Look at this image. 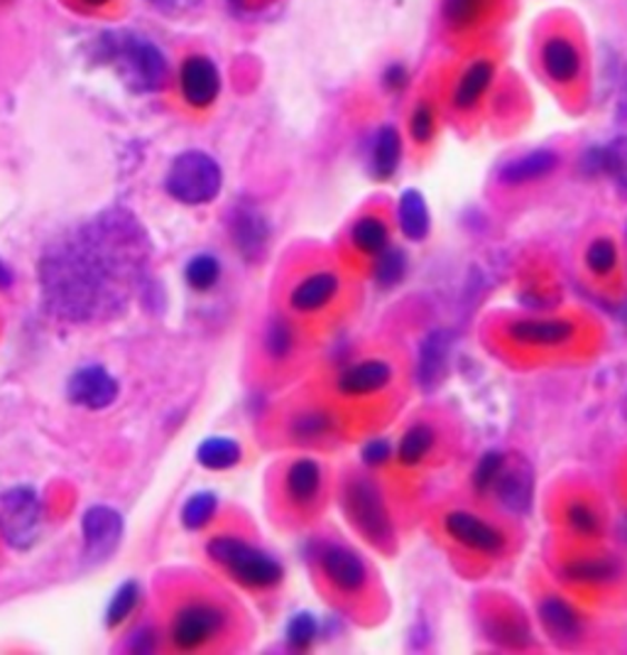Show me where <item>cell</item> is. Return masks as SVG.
I'll return each instance as SVG.
<instances>
[{
    "label": "cell",
    "mask_w": 627,
    "mask_h": 655,
    "mask_svg": "<svg viewBox=\"0 0 627 655\" xmlns=\"http://www.w3.org/2000/svg\"><path fill=\"white\" fill-rule=\"evenodd\" d=\"M150 265V244L138 218L108 209L49 246L40 265L42 302L61 322L114 320L138 293Z\"/></svg>",
    "instance_id": "1"
},
{
    "label": "cell",
    "mask_w": 627,
    "mask_h": 655,
    "mask_svg": "<svg viewBox=\"0 0 627 655\" xmlns=\"http://www.w3.org/2000/svg\"><path fill=\"white\" fill-rule=\"evenodd\" d=\"M206 553L218 567L226 569L228 577L253 592L277 589L285 579V567L275 555L233 532L214 536L206 542Z\"/></svg>",
    "instance_id": "2"
},
{
    "label": "cell",
    "mask_w": 627,
    "mask_h": 655,
    "mask_svg": "<svg viewBox=\"0 0 627 655\" xmlns=\"http://www.w3.org/2000/svg\"><path fill=\"white\" fill-rule=\"evenodd\" d=\"M341 508L346 511L349 524L361 538L378 550H390L395 545V520L380 483L368 475H351L343 481Z\"/></svg>",
    "instance_id": "3"
},
{
    "label": "cell",
    "mask_w": 627,
    "mask_h": 655,
    "mask_svg": "<svg viewBox=\"0 0 627 655\" xmlns=\"http://www.w3.org/2000/svg\"><path fill=\"white\" fill-rule=\"evenodd\" d=\"M314 567L326 589L341 602H363L373 592V569L349 542L324 538L314 548Z\"/></svg>",
    "instance_id": "4"
},
{
    "label": "cell",
    "mask_w": 627,
    "mask_h": 655,
    "mask_svg": "<svg viewBox=\"0 0 627 655\" xmlns=\"http://www.w3.org/2000/svg\"><path fill=\"white\" fill-rule=\"evenodd\" d=\"M439 526L451 545L481 560H502L512 548V536L506 526L471 508H449L441 514Z\"/></svg>",
    "instance_id": "5"
},
{
    "label": "cell",
    "mask_w": 627,
    "mask_h": 655,
    "mask_svg": "<svg viewBox=\"0 0 627 655\" xmlns=\"http://www.w3.org/2000/svg\"><path fill=\"white\" fill-rule=\"evenodd\" d=\"M108 59L120 71L135 91H155L163 87L167 77V62L157 47L133 32H110L106 35Z\"/></svg>",
    "instance_id": "6"
},
{
    "label": "cell",
    "mask_w": 627,
    "mask_h": 655,
    "mask_svg": "<svg viewBox=\"0 0 627 655\" xmlns=\"http://www.w3.org/2000/svg\"><path fill=\"white\" fill-rule=\"evenodd\" d=\"M224 187V173L212 155L187 150L175 157L165 177V189L172 199L187 206H204L214 202Z\"/></svg>",
    "instance_id": "7"
},
{
    "label": "cell",
    "mask_w": 627,
    "mask_h": 655,
    "mask_svg": "<svg viewBox=\"0 0 627 655\" xmlns=\"http://www.w3.org/2000/svg\"><path fill=\"white\" fill-rule=\"evenodd\" d=\"M581 326L574 317H515L502 326V342L512 349L532 351V354H549V351H564L579 342Z\"/></svg>",
    "instance_id": "8"
},
{
    "label": "cell",
    "mask_w": 627,
    "mask_h": 655,
    "mask_svg": "<svg viewBox=\"0 0 627 655\" xmlns=\"http://www.w3.org/2000/svg\"><path fill=\"white\" fill-rule=\"evenodd\" d=\"M228 609L216 602L196 599L175 612L169 624V641L179 651H199L221 638L228 628Z\"/></svg>",
    "instance_id": "9"
},
{
    "label": "cell",
    "mask_w": 627,
    "mask_h": 655,
    "mask_svg": "<svg viewBox=\"0 0 627 655\" xmlns=\"http://www.w3.org/2000/svg\"><path fill=\"white\" fill-rule=\"evenodd\" d=\"M398 383V363L383 354L361 356L346 363L334 379V393L349 403H365L390 393Z\"/></svg>",
    "instance_id": "10"
},
{
    "label": "cell",
    "mask_w": 627,
    "mask_h": 655,
    "mask_svg": "<svg viewBox=\"0 0 627 655\" xmlns=\"http://www.w3.org/2000/svg\"><path fill=\"white\" fill-rule=\"evenodd\" d=\"M42 530V501L32 487L0 493V536L12 550H30Z\"/></svg>",
    "instance_id": "11"
},
{
    "label": "cell",
    "mask_w": 627,
    "mask_h": 655,
    "mask_svg": "<svg viewBox=\"0 0 627 655\" xmlns=\"http://www.w3.org/2000/svg\"><path fill=\"white\" fill-rule=\"evenodd\" d=\"M282 496L300 516H316L326 499V467L314 457H297L282 475Z\"/></svg>",
    "instance_id": "12"
},
{
    "label": "cell",
    "mask_w": 627,
    "mask_h": 655,
    "mask_svg": "<svg viewBox=\"0 0 627 655\" xmlns=\"http://www.w3.org/2000/svg\"><path fill=\"white\" fill-rule=\"evenodd\" d=\"M343 295V277L334 268H314L294 281L287 293V307L297 317H316L336 305Z\"/></svg>",
    "instance_id": "13"
},
{
    "label": "cell",
    "mask_w": 627,
    "mask_h": 655,
    "mask_svg": "<svg viewBox=\"0 0 627 655\" xmlns=\"http://www.w3.org/2000/svg\"><path fill=\"white\" fill-rule=\"evenodd\" d=\"M537 616L542 624L545 634L557 643V646H579L586 636V618L576 606L561 597L559 592H545L537 599Z\"/></svg>",
    "instance_id": "14"
},
{
    "label": "cell",
    "mask_w": 627,
    "mask_h": 655,
    "mask_svg": "<svg viewBox=\"0 0 627 655\" xmlns=\"http://www.w3.org/2000/svg\"><path fill=\"white\" fill-rule=\"evenodd\" d=\"M120 393V385L116 375L110 373L106 366H84L71 373L67 383V395L74 405L86 408V410H106L116 403Z\"/></svg>",
    "instance_id": "15"
},
{
    "label": "cell",
    "mask_w": 627,
    "mask_h": 655,
    "mask_svg": "<svg viewBox=\"0 0 627 655\" xmlns=\"http://www.w3.org/2000/svg\"><path fill=\"white\" fill-rule=\"evenodd\" d=\"M84 553L91 560H104L123 538V516L110 506H91L81 518Z\"/></svg>",
    "instance_id": "16"
},
{
    "label": "cell",
    "mask_w": 627,
    "mask_h": 655,
    "mask_svg": "<svg viewBox=\"0 0 627 655\" xmlns=\"http://www.w3.org/2000/svg\"><path fill=\"white\" fill-rule=\"evenodd\" d=\"M532 469L525 459L508 457L506 467L498 475L493 489H490L488 499H496V504L508 514H525L532 504Z\"/></svg>",
    "instance_id": "17"
},
{
    "label": "cell",
    "mask_w": 627,
    "mask_h": 655,
    "mask_svg": "<svg viewBox=\"0 0 627 655\" xmlns=\"http://www.w3.org/2000/svg\"><path fill=\"white\" fill-rule=\"evenodd\" d=\"M179 89L184 101L194 108H208L221 94L218 67L208 57L194 55L182 65Z\"/></svg>",
    "instance_id": "18"
},
{
    "label": "cell",
    "mask_w": 627,
    "mask_h": 655,
    "mask_svg": "<svg viewBox=\"0 0 627 655\" xmlns=\"http://www.w3.org/2000/svg\"><path fill=\"white\" fill-rule=\"evenodd\" d=\"M228 232L233 238V246L238 248L245 261H261L267 251L270 241V226L267 218L251 204H241L238 209H233Z\"/></svg>",
    "instance_id": "19"
},
{
    "label": "cell",
    "mask_w": 627,
    "mask_h": 655,
    "mask_svg": "<svg viewBox=\"0 0 627 655\" xmlns=\"http://www.w3.org/2000/svg\"><path fill=\"white\" fill-rule=\"evenodd\" d=\"M623 577V567L608 553H579L564 565V579L574 587H610Z\"/></svg>",
    "instance_id": "20"
},
{
    "label": "cell",
    "mask_w": 627,
    "mask_h": 655,
    "mask_svg": "<svg viewBox=\"0 0 627 655\" xmlns=\"http://www.w3.org/2000/svg\"><path fill=\"white\" fill-rule=\"evenodd\" d=\"M287 434L292 442L304 444V447L324 444L336 434V416L326 405H319V403L304 405L290 416Z\"/></svg>",
    "instance_id": "21"
},
{
    "label": "cell",
    "mask_w": 627,
    "mask_h": 655,
    "mask_svg": "<svg viewBox=\"0 0 627 655\" xmlns=\"http://www.w3.org/2000/svg\"><path fill=\"white\" fill-rule=\"evenodd\" d=\"M437 447H439L437 424L429 420H414L402 430L392 457H395V462L400 467L417 469L434 457Z\"/></svg>",
    "instance_id": "22"
},
{
    "label": "cell",
    "mask_w": 627,
    "mask_h": 655,
    "mask_svg": "<svg viewBox=\"0 0 627 655\" xmlns=\"http://www.w3.org/2000/svg\"><path fill=\"white\" fill-rule=\"evenodd\" d=\"M349 246L355 256L373 261L380 253L392 246L390 222L378 212H365L355 216L349 226Z\"/></svg>",
    "instance_id": "23"
},
{
    "label": "cell",
    "mask_w": 627,
    "mask_h": 655,
    "mask_svg": "<svg viewBox=\"0 0 627 655\" xmlns=\"http://www.w3.org/2000/svg\"><path fill=\"white\" fill-rule=\"evenodd\" d=\"M561 520L569 536L581 545H594L606 532V516L588 496H574V499L564 504Z\"/></svg>",
    "instance_id": "24"
},
{
    "label": "cell",
    "mask_w": 627,
    "mask_h": 655,
    "mask_svg": "<svg viewBox=\"0 0 627 655\" xmlns=\"http://www.w3.org/2000/svg\"><path fill=\"white\" fill-rule=\"evenodd\" d=\"M581 263H584V271L594 283H600V285L616 283V277L620 275V268H623V251H620L618 238L610 234L594 236L581 253Z\"/></svg>",
    "instance_id": "25"
},
{
    "label": "cell",
    "mask_w": 627,
    "mask_h": 655,
    "mask_svg": "<svg viewBox=\"0 0 627 655\" xmlns=\"http://www.w3.org/2000/svg\"><path fill=\"white\" fill-rule=\"evenodd\" d=\"M451 342V332L447 330H437L424 336V342L420 346V361H417V379H420V385L427 388V391H432V388H437L441 379H444Z\"/></svg>",
    "instance_id": "26"
},
{
    "label": "cell",
    "mask_w": 627,
    "mask_h": 655,
    "mask_svg": "<svg viewBox=\"0 0 627 655\" xmlns=\"http://www.w3.org/2000/svg\"><path fill=\"white\" fill-rule=\"evenodd\" d=\"M557 167H559V155L555 150H532L518 157V160H510L508 165H502L498 179L506 187H525V185H532V182L547 179Z\"/></svg>",
    "instance_id": "27"
},
{
    "label": "cell",
    "mask_w": 627,
    "mask_h": 655,
    "mask_svg": "<svg viewBox=\"0 0 627 655\" xmlns=\"http://www.w3.org/2000/svg\"><path fill=\"white\" fill-rule=\"evenodd\" d=\"M542 67L551 81L569 87L581 77V55L571 40L549 38L542 45Z\"/></svg>",
    "instance_id": "28"
},
{
    "label": "cell",
    "mask_w": 627,
    "mask_h": 655,
    "mask_svg": "<svg viewBox=\"0 0 627 655\" xmlns=\"http://www.w3.org/2000/svg\"><path fill=\"white\" fill-rule=\"evenodd\" d=\"M496 79V65L490 59H476L463 71L461 79L457 81L451 94V104L457 111H473L481 104L483 96L488 94L490 84Z\"/></svg>",
    "instance_id": "29"
},
{
    "label": "cell",
    "mask_w": 627,
    "mask_h": 655,
    "mask_svg": "<svg viewBox=\"0 0 627 655\" xmlns=\"http://www.w3.org/2000/svg\"><path fill=\"white\" fill-rule=\"evenodd\" d=\"M398 226L400 232L408 236L414 244H420L429 236V228H432V216H429V206L422 192L408 189L400 194L398 204Z\"/></svg>",
    "instance_id": "30"
},
{
    "label": "cell",
    "mask_w": 627,
    "mask_h": 655,
    "mask_svg": "<svg viewBox=\"0 0 627 655\" xmlns=\"http://www.w3.org/2000/svg\"><path fill=\"white\" fill-rule=\"evenodd\" d=\"M300 332L287 317H270L263 332V354L273 363H287L297 354Z\"/></svg>",
    "instance_id": "31"
},
{
    "label": "cell",
    "mask_w": 627,
    "mask_h": 655,
    "mask_svg": "<svg viewBox=\"0 0 627 655\" xmlns=\"http://www.w3.org/2000/svg\"><path fill=\"white\" fill-rule=\"evenodd\" d=\"M400 157H402V138H400L398 128L383 126L378 130V136L373 140V155H371L373 173L380 179H390L392 175L398 173Z\"/></svg>",
    "instance_id": "32"
},
{
    "label": "cell",
    "mask_w": 627,
    "mask_h": 655,
    "mask_svg": "<svg viewBox=\"0 0 627 655\" xmlns=\"http://www.w3.org/2000/svg\"><path fill=\"white\" fill-rule=\"evenodd\" d=\"M243 459V450L231 437H208L196 450V462L212 471L233 469Z\"/></svg>",
    "instance_id": "33"
},
{
    "label": "cell",
    "mask_w": 627,
    "mask_h": 655,
    "mask_svg": "<svg viewBox=\"0 0 627 655\" xmlns=\"http://www.w3.org/2000/svg\"><path fill=\"white\" fill-rule=\"evenodd\" d=\"M221 261L212 253H196L194 258H189L187 268H184V281L196 293H208V290H214L221 281Z\"/></svg>",
    "instance_id": "34"
},
{
    "label": "cell",
    "mask_w": 627,
    "mask_h": 655,
    "mask_svg": "<svg viewBox=\"0 0 627 655\" xmlns=\"http://www.w3.org/2000/svg\"><path fill=\"white\" fill-rule=\"evenodd\" d=\"M218 511V499L214 491H199L182 508V526L187 530H202L212 524V518Z\"/></svg>",
    "instance_id": "35"
},
{
    "label": "cell",
    "mask_w": 627,
    "mask_h": 655,
    "mask_svg": "<svg viewBox=\"0 0 627 655\" xmlns=\"http://www.w3.org/2000/svg\"><path fill=\"white\" fill-rule=\"evenodd\" d=\"M140 604V585L138 581H123V585L116 589L114 597L108 602V609H106V624L110 628L120 626L126 618L135 612V606Z\"/></svg>",
    "instance_id": "36"
},
{
    "label": "cell",
    "mask_w": 627,
    "mask_h": 655,
    "mask_svg": "<svg viewBox=\"0 0 627 655\" xmlns=\"http://www.w3.org/2000/svg\"><path fill=\"white\" fill-rule=\"evenodd\" d=\"M404 271H408V256L395 246L385 248L378 258H373V277L383 287L398 285L404 277Z\"/></svg>",
    "instance_id": "37"
},
{
    "label": "cell",
    "mask_w": 627,
    "mask_h": 655,
    "mask_svg": "<svg viewBox=\"0 0 627 655\" xmlns=\"http://www.w3.org/2000/svg\"><path fill=\"white\" fill-rule=\"evenodd\" d=\"M506 462H508V454L493 450V452H486L481 457V462L476 465L471 475V487L478 496H481V499H488L490 489H493V483L502 471V467H506Z\"/></svg>",
    "instance_id": "38"
},
{
    "label": "cell",
    "mask_w": 627,
    "mask_h": 655,
    "mask_svg": "<svg viewBox=\"0 0 627 655\" xmlns=\"http://www.w3.org/2000/svg\"><path fill=\"white\" fill-rule=\"evenodd\" d=\"M600 173L610 175V179L627 194V138H616L606 148H600Z\"/></svg>",
    "instance_id": "39"
},
{
    "label": "cell",
    "mask_w": 627,
    "mask_h": 655,
    "mask_svg": "<svg viewBox=\"0 0 627 655\" xmlns=\"http://www.w3.org/2000/svg\"><path fill=\"white\" fill-rule=\"evenodd\" d=\"M490 0H444V20L451 28H471Z\"/></svg>",
    "instance_id": "40"
},
{
    "label": "cell",
    "mask_w": 627,
    "mask_h": 655,
    "mask_svg": "<svg viewBox=\"0 0 627 655\" xmlns=\"http://www.w3.org/2000/svg\"><path fill=\"white\" fill-rule=\"evenodd\" d=\"M434 130H437V116H434V108L420 101L414 106V111L410 116V138L417 145H427L429 140L434 138Z\"/></svg>",
    "instance_id": "41"
},
{
    "label": "cell",
    "mask_w": 627,
    "mask_h": 655,
    "mask_svg": "<svg viewBox=\"0 0 627 655\" xmlns=\"http://www.w3.org/2000/svg\"><path fill=\"white\" fill-rule=\"evenodd\" d=\"M314 638H316V622H314V616L306 614V612L294 616L292 622H290V626H287V643H290V648H294V651H306V648L312 646Z\"/></svg>",
    "instance_id": "42"
},
{
    "label": "cell",
    "mask_w": 627,
    "mask_h": 655,
    "mask_svg": "<svg viewBox=\"0 0 627 655\" xmlns=\"http://www.w3.org/2000/svg\"><path fill=\"white\" fill-rule=\"evenodd\" d=\"M390 457H392L390 447H388L385 442H380V440L368 442V444H365V450H363V462H365L368 467H380V465H385Z\"/></svg>",
    "instance_id": "43"
},
{
    "label": "cell",
    "mask_w": 627,
    "mask_h": 655,
    "mask_svg": "<svg viewBox=\"0 0 627 655\" xmlns=\"http://www.w3.org/2000/svg\"><path fill=\"white\" fill-rule=\"evenodd\" d=\"M155 643H157V638H155L153 630L150 628H140V630H135V636L130 638L128 648L138 651V653H150L155 648Z\"/></svg>",
    "instance_id": "44"
},
{
    "label": "cell",
    "mask_w": 627,
    "mask_h": 655,
    "mask_svg": "<svg viewBox=\"0 0 627 655\" xmlns=\"http://www.w3.org/2000/svg\"><path fill=\"white\" fill-rule=\"evenodd\" d=\"M150 3H153L155 8H163V10H169V13H175V10H182V8L194 6L196 0H150Z\"/></svg>",
    "instance_id": "45"
},
{
    "label": "cell",
    "mask_w": 627,
    "mask_h": 655,
    "mask_svg": "<svg viewBox=\"0 0 627 655\" xmlns=\"http://www.w3.org/2000/svg\"><path fill=\"white\" fill-rule=\"evenodd\" d=\"M10 285H12V271L3 261H0V290H8Z\"/></svg>",
    "instance_id": "46"
},
{
    "label": "cell",
    "mask_w": 627,
    "mask_h": 655,
    "mask_svg": "<svg viewBox=\"0 0 627 655\" xmlns=\"http://www.w3.org/2000/svg\"><path fill=\"white\" fill-rule=\"evenodd\" d=\"M86 6H91V8H101V6H106V3H110V0H84Z\"/></svg>",
    "instance_id": "47"
}]
</instances>
